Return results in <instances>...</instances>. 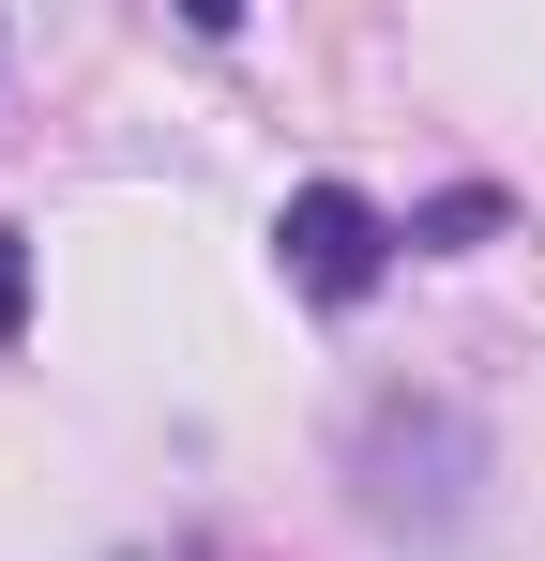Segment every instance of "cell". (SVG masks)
<instances>
[{"label": "cell", "mask_w": 545, "mask_h": 561, "mask_svg": "<svg viewBox=\"0 0 545 561\" xmlns=\"http://www.w3.org/2000/svg\"><path fill=\"white\" fill-rule=\"evenodd\" d=\"M469 470H485L469 410H440V394H425V410H379V425H363V516L440 547V531H469Z\"/></svg>", "instance_id": "cell-1"}, {"label": "cell", "mask_w": 545, "mask_h": 561, "mask_svg": "<svg viewBox=\"0 0 545 561\" xmlns=\"http://www.w3.org/2000/svg\"><path fill=\"white\" fill-rule=\"evenodd\" d=\"M394 243H409V228H394L363 183H288V213H272V259H288L303 304H363V288L394 274Z\"/></svg>", "instance_id": "cell-2"}, {"label": "cell", "mask_w": 545, "mask_h": 561, "mask_svg": "<svg viewBox=\"0 0 545 561\" xmlns=\"http://www.w3.org/2000/svg\"><path fill=\"white\" fill-rule=\"evenodd\" d=\"M15 319H31V243L0 228V334H15Z\"/></svg>", "instance_id": "cell-3"}]
</instances>
